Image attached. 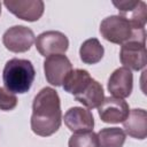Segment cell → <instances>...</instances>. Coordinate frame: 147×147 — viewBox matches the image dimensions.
Instances as JSON below:
<instances>
[{
	"instance_id": "obj_1",
	"label": "cell",
	"mask_w": 147,
	"mask_h": 147,
	"mask_svg": "<svg viewBox=\"0 0 147 147\" xmlns=\"http://www.w3.org/2000/svg\"><path fill=\"white\" fill-rule=\"evenodd\" d=\"M62 111L57 92L52 87L41 88L33 99L31 130L40 137L54 134L61 126Z\"/></svg>"
},
{
	"instance_id": "obj_2",
	"label": "cell",
	"mask_w": 147,
	"mask_h": 147,
	"mask_svg": "<svg viewBox=\"0 0 147 147\" xmlns=\"http://www.w3.org/2000/svg\"><path fill=\"white\" fill-rule=\"evenodd\" d=\"M36 70L31 61L25 59H10L6 62L2 79L5 88L11 93H26L34 80Z\"/></svg>"
},
{
	"instance_id": "obj_3",
	"label": "cell",
	"mask_w": 147,
	"mask_h": 147,
	"mask_svg": "<svg viewBox=\"0 0 147 147\" xmlns=\"http://www.w3.org/2000/svg\"><path fill=\"white\" fill-rule=\"evenodd\" d=\"M101 36L113 44L123 45L129 41L146 42V30L134 29L131 23L121 15H111L100 24Z\"/></svg>"
},
{
	"instance_id": "obj_4",
	"label": "cell",
	"mask_w": 147,
	"mask_h": 147,
	"mask_svg": "<svg viewBox=\"0 0 147 147\" xmlns=\"http://www.w3.org/2000/svg\"><path fill=\"white\" fill-rule=\"evenodd\" d=\"M36 37L33 31L24 25H14L5 31L2 42L5 47L13 53H24L31 48Z\"/></svg>"
},
{
	"instance_id": "obj_5",
	"label": "cell",
	"mask_w": 147,
	"mask_h": 147,
	"mask_svg": "<svg viewBox=\"0 0 147 147\" xmlns=\"http://www.w3.org/2000/svg\"><path fill=\"white\" fill-rule=\"evenodd\" d=\"M71 70L72 64L64 54L49 55L44 61L46 80L53 86H61L64 78Z\"/></svg>"
},
{
	"instance_id": "obj_6",
	"label": "cell",
	"mask_w": 147,
	"mask_h": 147,
	"mask_svg": "<svg viewBox=\"0 0 147 147\" xmlns=\"http://www.w3.org/2000/svg\"><path fill=\"white\" fill-rule=\"evenodd\" d=\"M37 51L45 57L54 54H64L69 47L67 36L60 31H45L36 39Z\"/></svg>"
},
{
	"instance_id": "obj_7",
	"label": "cell",
	"mask_w": 147,
	"mask_h": 147,
	"mask_svg": "<svg viewBox=\"0 0 147 147\" xmlns=\"http://www.w3.org/2000/svg\"><path fill=\"white\" fill-rule=\"evenodd\" d=\"M119 60L123 67L130 70H141L147 63L146 44L140 41H129L122 45Z\"/></svg>"
},
{
	"instance_id": "obj_8",
	"label": "cell",
	"mask_w": 147,
	"mask_h": 147,
	"mask_svg": "<svg viewBox=\"0 0 147 147\" xmlns=\"http://www.w3.org/2000/svg\"><path fill=\"white\" fill-rule=\"evenodd\" d=\"M98 111L102 122L117 124L125 121L130 109L127 102L123 99L116 96H107L98 107Z\"/></svg>"
},
{
	"instance_id": "obj_9",
	"label": "cell",
	"mask_w": 147,
	"mask_h": 147,
	"mask_svg": "<svg viewBox=\"0 0 147 147\" xmlns=\"http://www.w3.org/2000/svg\"><path fill=\"white\" fill-rule=\"evenodd\" d=\"M119 15L125 17L134 29H145L147 21V6L141 0L113 1Z\"/></svg>"
},
{
	"instance_id": "obj_10",
	"label": "cell",
	"mask_w": 147,
	"mask_h": 147,
	"mask_svg": "<svg viewBox=\"0 0 147 147\" xmlns=\"http://www.w3.org/2000/svg\"><path fill=\"white\" fill-rule=\"evenodd\" d=\"M3 5L16 17L28 21L34 22L38 21L45 9V5L41 0H6Z\"/></svg>"
},
{
	"instance_id": "obj_11",
	"label": "cell",
	"mask_w": 147,
	"mask_h": 147,
	"mask_svg": "<svg viewBox=\"0 0 147 147\" xmlns=\"http://www.w3.org/2000/svg\"><path fill=\"white\" fill-rule=\"evenodd\" d=\"M108 91L116 98H127L133 88V75L125 67L117 68L108 79Z\"/></svg>"
},
{
	"instance_id": "obj_12",
	"label": "cell",
	"mask_w": 147,
	"mask_h": 147,
	"mask_svg": "<svg viewBox=\"0 0 147 147\" xmlns=\"http://www.w3.org/2000/svg\"><path fill=\"white\" fill-rule=\"evenodd\" d=\"M64 124L71 132L92 131L94 127V118L88 109L83 107H72L67 110L63 117Z\"/></svg>"
},
{
	"instance_id": "obj_13",
	"label": "cell",
	"mask_w": 147,
	"mask_h": 147,
	"mask_svg": "<svg viewBox=\"0 0 147 147\" xmlns=\"http://www.w3.org/2000/svg\"><path fill=\"white\" fill-rule=\"evenodd\" d=\"M125 132L134 138L142 140L147 137V113L145 109H132L123 122Z\"/></svg>"
},
{
	"instance_id": "obj_14",
	"label": "cell",
	"mask_w": 147,
	"mask_h": 147,
	"mask_svg": "<svg viewBox=\"0 0 147 147\" xmlns=\"http://www.w3.org/2000/svg\"><path fill=\"white\" fill-rule=\"evenodd\" d=\"M75 99L88 109L98 108L105 99L103 87L98 80L92 79L82 93L75 95Z\"/></svg>"
},
{
	"instance_id": "obj_15",
	"label": "cell",
	"mask_w": 147,
	"mask_h": 147,
	"mask_svg": "<svg viewBox=\"0 0 147 147\" xmlns=\"http://www.w3.org/2000/svg\"><path fill=\"white\" fill-rule=\"evenodd\" d=\"M93 78L88 74L87 70L84 69H75L71 70L68 76L64 78L62 86L63 90L72 95H77L84 91V88L90 84Z\"/></svg>"
},
{
	"instance_id": "obj_16",
	"label": "cell",
	"mask_w": 147,
	"mask_h": 147,
	"mask_svg": "<svg viewBox=\"0 0 147 147\" xmlns=\"http://www.w3.org/2000/svg\"><path fill=\"white\" fill-rule=\"evenodd\" d=\"M105 49L101 42L96 38H90L85 40L79 48L80 60L85 64H95L103 57Z\"/></svg>"
},
{
	"instance_id": "obj_17",
	"label": "cell",
	"mask_w": 147,
	"mask_h": 147,
	"mask_svg": "<svg viewBox=\"0 0 147 147\" xmlns=\"http://www.w3.org/2000/svg\"><path fill=\"white\" fill-rule=\"evenodd\" d=\"M100 147H123L126 134L119 127H105L98 133Z\"/></svg>"
},
{
	"instance_id": "obj_18",
	"label": "cell",
	"mask_w": 147,
	"mask_h": 147,
	"mask_svg": "<svg viewBox=\"0 0 147 147\" xmlns=\"http://www.w3.org/2000/svg\"><path fill=\"white\" fill-rule=\"evenodd\" d=\"M69 147H100L98 134L93 131L76 132L74 133L68 142Z\"/></svg>"
},
{
	"instance_id": "obj_19",
	"label": "cell",
	"mask_w": 147,
	"mask_h": 147,
	"mask_svg": "<svg viewBox=\"0 0 147 147\" xmlns=\"http://www.w3.org/2000/svg\"><path fill=\"white\" fill-rule=\"evenodd\" d=\"M17 106V98L5 87H0V110H13Z\"/></svg>"
},
{
	"instance_id": "obj_20",
	"label": "cell",
	"mask_w": 147,
	"mask_h": 147,
	"mask_svg": "<svg viewBox=\"0 0 147 147\" xmlns=\"http://www.w3.org/2000/svg\"><path fill=\"white\" fill-rule=\"evenodd\" d=\"M0 14H1V2H0Z\"/></svg>"
}]
</instances>
